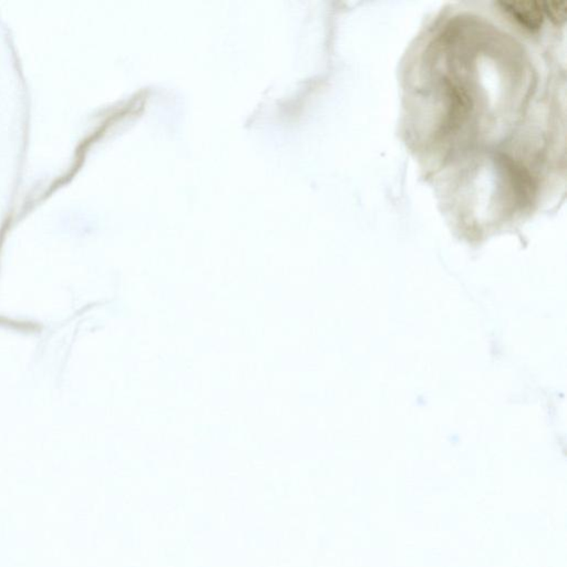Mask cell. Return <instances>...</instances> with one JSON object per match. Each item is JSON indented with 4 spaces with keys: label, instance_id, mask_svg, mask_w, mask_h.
Masks as SVG:
<instances>
[{
    "label": "cell",
    "instance_id": "cell-1",
    "mask_svg": "<svg viewBox=\"0 0 567 567\" xmlns=\"http://www.w3.org/2000/svg\"><path fill=\"white\" fill-rule=\"evenodd\" d=\"M507 13L529 29H539L543 23V3L536 1H509L501 3Z\"/></svg>",
    "mask_w": 567,
    "mask_h": 567
},
{
    "label": "cell",
    "instance_id": "cell-2",
    "mask_svg": "<svg viewBox=\"0 0 567 567\" xmlns=\"http://www.w3.org/2000/svg\"><path fill=\"white\" fill-rule=\"evenodd\" d=\"M566 6L565 1H549L543 3V11L553 23H562L566 18Z\"/></svg>",
    "mask_w": 567,
    "mask_h": 567
}]
</instances>
